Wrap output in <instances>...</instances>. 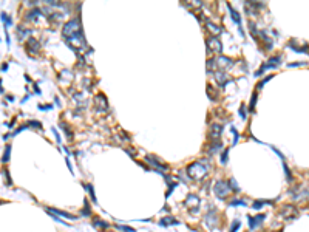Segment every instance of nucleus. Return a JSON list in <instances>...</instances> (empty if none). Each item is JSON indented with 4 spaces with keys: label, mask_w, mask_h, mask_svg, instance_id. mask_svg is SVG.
Returning a JSON list of instances; mask_svg holds the SVG:
<instances>
[{
    "label": "nucleus",
    "mask_w": 309,
    "mask_h": 232,
    "mask_svg": "<svg viewBox=\"0 0 309 232\" xmlns=\"http://www.w3.org/2000/svg\"><path fill=\"white\" fill-rule=\"evenodd\" d=\"M283 169H284V173H286V180H287V181H292L294 178H292V173H291V170H289L286 161H283Z\"/></svg>",
    "instance_id": "26"
},
{
    "label": "nucleus",
    "mask_w": 309,
    "mask_h": 232,
    "mask_svg": "<svg viewBox=\"0 0 309 232\" xmlns=\"http://www.w3.org/2000/svg\"><path fill=\"white\" fill-rule=\"evenodd\" d=\"M221 147H223V143H221L220 139H213L212 144L207 147V152H209V153H215V152H218Z\"/></svg>",
    "instance_id": "18"
},
{
    "label": "nucleus",
    "mask_w": 309,
    "mask_h": 232,
    "mask_svg": "<svg viewBox=\"0 0 309 232\" xmlns=\"http://www.w3.org/2000/svg\"><path fill=\"white\" fill-rule=\"evenodd\" d=\"M229 206H247V203L244 201V200H240V198H235V200H232L230 203H229Z\"/></svg>",
    "instance_id": "27"
},
{
    "label": "nucleus",
    "mask_w": 309,
    "mask_h": 232,
    "mask_svg": "<svg viewBox=\"0 0 309 232\" xmlns=\"http://www.w3.org/2000/svg\"><path fill=\"white\" fill-rule=\"evenodd\" d=\"M272 77H274V74H269L267 77H264V79H263V81H261V82H260V84L257 85V88H258V90H261V88H263V87L266 85V82H269V81H270Z\"/></svg>",
    "instance_id": "35"
},
{
    "label": "nucleus",
    "mask_w": 309,
    "mask_h": 232,
    "mask_svg": "<svg viewBox=\"0 0 309 232\" xmlns=\"http://www.w3.org/2000/svg\"><path fill=\"white\" fill-rule=\"evenodd\" d=\"M221 133H223V126L221 124H212L209 129V139H212V141L220 139Z\"/></svg>",
    "instance_id": "10"
},
{
    "label": "nucleus",
    "mask_w": 309,
    "mask_h": 232,
    "mask_svg": "<svg viewBox=\"0 0 309 232\" xmlns=\"http://www.w3.org/2000/svg\"><path fill=\"white\" fill-rule=\"evenodd\" d=\"M62 33H63V36H65L67 39L71 37V36H76V34L82 33V28H80V25H79V19H71L70 22H67V23L63 25Z\"/></svg>",
    "instance_id": "3"
},
{
    "label": "nucleus",
    "mask_w": 309,
    "mask_h": 232,
    "mask_svg": "<svg viewBox=\"0 0 309 232\" xmlns=\"http://www.w3.org/2000/svg\"><path fill=\"white\" fill-rule=\"evenodd\" d=\"M217 60L215 59H209V62H207V70L210 71V70H213V67H217V64H215Z\"/></svg>",
    "instance_id": "39"
},
{
    "label": "nucleus",
    "mask_w": 309,
    "mask_h": 232,
    "mask_svg": "<svg viewBox=\"0 0 309 232\" xmlns=\"http://www.w3.org/2000/svg\"><path fill=\"white\" fill-rule=\"evenodd\" d=\"M187 175L190 180L193 181H201L204 180L205 176L209 175V170H210V166L205 163V161H195L192 164L187 166Z\"/></svg>",
    "instance_id": "1"
},
{
    "label": "nucleus",
    "mask_w": 309,
    "mask_h": 232,
    "mask_svg": "<svg viewBox=\"0 0 309 232\" xmlns=\"http://www.w3.org/2000/svg\"><path fill=\"white\" fill-rule=\"evenodd\" d=\"M227 158H229V149H226L223 153H221V156H220V161H221V164L224 166V164H227Z\"/></svg>",
    "instance_id": "32"
},
{
    "label": "nucleus",
    "mask_w": 309,
    "mask_h": 232,
    "mask_svg": "<svg viewBox=\"0 0 309 232\" xmlns=\"http://www.w3.org/2000/svg\"><path fill=\"white\" fill-rule=\"evenodd\" d=\"M215 79H217V82L220 84V87H224L226 82H227V76H226L223 71H217V73H215Z\"/></svg>",
    "instance_id": "20"
},
{
    "label": "nucleus",
    "mask_w": 309,
    "mask_h": 232,
    "mask_svg": "<svg viewBox=\"0 0 309 232\" xmlns=\"http://www.w3.org/2000/svg\"><path fill=\"white\" fill-rule=\"evenodd\" d=\"M10 156H11V146L8 144L6 149H5V153H3V158H2V163H8V161H10Z\"/></svg>",
    "instance_id": "24"
},
{
    "label": "nucleus",
    "mask_w": 309,
    "mask_h": 232,
    "mask_svg": "<svg viewBox=\"0 0 309 232\" xmlns=\"http://www.w3.org/2000/svg\"><path fill=\"white\" fill-rule=\"evenodd\" d=\"M80 212H82L83 217H90V215H91V209H90V203H88V200L83 201V209H82Z\"/></svg>",
    "instance_id": "23"
},
{
    "label": "nucleus",
    "mask_w": 309,
    "mask_h": 232,
    "mask_svg": "<svg viewBox=\"0 0 309 232\" xmlns=\"http://www.w3.org/2000/svg\"><path fill=\"white\" fill-rule=\"evenodd\" d=\"M26 50H28V53H39L40 51V44L36 40V39H28V42H26Z\"/></svg>",
    "instance_id": "15"
},
{
    "label": "nucleus",
    "mask_w": 309,
    "mask_h": 232,
    "mask_svg": "<svg viewBox=\"0 0 309 232\" xmlns=\"http://www.w3.org/2000/svg\"><path fill=\"white\" fill-rule=\"evenodd\" d=\"M227 8H229V11H230V16H232L234 22H235L237 25H240V28H241V17H240L238 11H235V10H234V6H232V5H229V3H227Z\"/></svg>",
    "instance_id": "19"
},
{
    "label": "nucleus",
    "mask_w": 309,
    "mask_h": 232,
    "mask_svg": "<svg viewBox=\"0 0 309 232\" xmlns=\"http://www.w3.org/2000/svg\"><path fill=\"white\" fill-rule=\"evenodd\" d=\"M40 13H42V11H40V10H37V8H36V10H31V11L26 14V20H31V22H34V20H36V19L40 16Z\"/></svg>",
    "instance_id": "22"
},
{
    "label": "nucleus",
    "mask_w": 309,
    "mask_h": 232,
    "mask_svg": "<svg viewBox=\"0 0 309 232\" xmlns=\"http://www.w3.org/2000/svg\"><path fill=\"white\" fill-rule=\"evenodd\" d=\"M28 126H31V127H36V129H42V124H40L39 121H30V122H28Z\"/></svg>",
    "instance_id": "40"
},
{
    "label": "nucleus",
    "mask_w": 309,
    "mask_h": 232,
    "mask_svg": "<svg viewBox=\"0 0 309 232\" xmlns=\"http://www.w3.org/2000/svg\"><path fill=\"white\" fill-rule=\"evenodd\" d=\"M240 226H241V221H240V220H234V221H232V224H230V229H229V232H237V230L240 229Z\"/></svg>",
    "instance_id": "28"
},
{
    "label": "nucleus",
    "mask_w": 309,
    "mask_h": 232,
    "mask_svg": "<svg viewBox=\"0 0 309 232\" xmlns=\"http://www.w3.org/2000/svg\"><path fill=\"white\" fill-rule=\"evenodd\" d=\"M112 224L110 223H107V221H104V220H100L99 217H93V227H96L97 230H105V229H108Z\"/></svg>",
    "instance_id": "13"
},
{
    "label": "nucleus",
    "mask_w": 309,
    "mask_h": 232,
    "mask_svg": "<svg viewBox=\"0 0 309 232\" xmlns=\"http://www.w3.org/2000/svg\"><path fill=\"white\" fill-rule=\"evenodd\" d=\"M274 203H275L274 200H258V201H254V203H252V209L260 210L263 206H266V204H274Z\"/></svg>",
    "instance_id": "17"
},
{
    "label": "nucleus",
    "mask_w": 309,
    "mask_h": 232,
    "mask_svg": "<svg viewBox=\"0 0 309 232\" xmlns=\"http://www.w3.org/2000/svg\"><path fill=\"white\" fill-rule=\"evenodd\" d=\"M145 161L150 164V166H153L158 172H164V170H169V166L165 164V163H162L158 156H155V155H145Z\"/></svg>",
    "instance_id": "6"
},
{
    "label": "nucleus",
    "mask_w": 309,
    "mask_h": 232,
    "mask_svg": "<svg viewBox=\"0 0 309 232\" xmlns=\"http://www.w3.org/2000/svg\"><path fill=\"white\" fill-rule=\"evenodd\" d=\"M176 187H178V184H176V183H172V184L169 186V190L165 192V198H169V197L172 195V192H173V190H175Z\"/></svg>",
    "instance_id": "36"
},
{
    "label": "nucleus",
    "mask_w": 309,
    "mask_h": 232,
    "mask_svg": "<svg viewBox=\"0 0 309 232\" xmlns=\"http://www.w3.org/2000/svg\"><path fill=\"white\" fill-rule=\"evenodd\" d=\"M184 204L189 207V210L190 212H193V213H196L198 210H199V206H201V200L196 197V195H193V193H190L189 197H187V200L184 201Z\"/></svg>",
    "instance_id": "7"
},
{
    "label": "nucleus",
    "mask_w": 309,
    "mask_h": 232,
    "mask_svg": "<svg viewBox=\"0 0 309 232\" xmlns=\"http://www.w3.org/2000/svg\"><path fill=\"white\" fill-rule=\"evenodd\" d=\"M238 114H240V118H241V119H246L247 113H246V108H244V105H241V107H240V113H238Z\"/></svg>",
    "instance_id": "38"
},
{
    "label": "nucleus",
    "mask_w": 309,
    "mask_h": 232,
    "mask_svg": "<svg viewBox=\"0 0 309 232\" xmlns=\"http://www.w3.org/2000/svg\"><path fill=\"white\" fill-rule=\"evenodd\" d=\"M204 221H205V224H207L209 229H213L217 226V210H213V209L209 210L204 217Z\"/></svg>",
    "instance_id": "11"
},
{
    "label": "nucleus",
    "mask_w": 309,
    "mask_h": 232,
    "mask_svg": "<svg viewBox=\"0 0 309 232\" xmlns=\"http://www.w3.org/2000/svg\"><path fill=\"white\" fill-rule=\"evenodd\" d=\"M3 175H5V181L8 183V186H11L13 181H11V178H10V172H8V170H3Z\"/></svg>",
    "instance_id": "41"
},
{
    "label": "nucleus",
    "mask_w": 309,
    "mask_h": 232,
    "mask_svg": "<svg viewBox=\"0 0 309 232\" xmlns=\"http://www.w3.org/2000/svg\"><path fill=\"white\" fill-rule=\"evenodd\" d=\"M213 192H215L217 198H220V200H226V198L229 197V193L232 192L229 181H227V180H218V181L213 184Z\"/></svg>",
    "instance_id": "2"
},
{
    "label": "nucleus",
    "mask_w": 309,
    "mask_h": 232,
    "mask_svg": "<svg viewBox=\"0 0 309 232\" xmlns=\"http://www.w3.org/2000/svg\"><path fill=\"white\" fill-rule=\"evenodd\" d=\"M0 204H3V201H2V200H0Z\"/></svg>",
    "instance_id": "43"
},
{
    "label": "nucleus",
    "mask_w": 309,
    "mask_h": 232,
    "mask_svg": "<svg viewBox=\"0 0 309 232\" xmlns=\"http://www.w3.org/2000/svg\"><path fill=\"white\" fill-rule=\"evenodd\" d=\"M45 210L51 215V217H65V218H70V220H76L77 217L73 215V213H68V212H63L60 209H54V207H45Z\"/></svg>",
    "instance_id": "8"
},
{
    "label": "nucleus",
    "mask_w": 309,
    "mask_h": 232,
    "mask_svg": "<svg viewBox=\"0 0 309 232\" xmlns=\"http://www.w3.org/2000/svg\"><path fill=\"white\" fill-rule=\"evenodd\" d=\"M301 65H306V62H292V64H287V67H301Z\"/></svg>",
    "instance_id": "42"
},
{
    "label": "nucleus",
    "mask_w": 309,
    "mask_h": 232,
    "mask_svg": "<svg viewBox=\"0 0 309 232\" xmlns=\"http://www.w3.org/2000/svg\"><path fill=\"white\" fill-rule=\"evenodd\" d=\"M257 97H258V94H257V93H254V94H252V97H250V105H249V111H254V110H255Z\"/></svg>",
    "instance_id": "31"
},
{
    "label": "nucleus",
    "mask_w": 309,
    "mask_h": 232,
    "mask_svg": "<svg viewBox=\"0 0 309 232\" xmlns=\"http://www.w3.org/2000/svg\"><path fill=\"white\" fill-rule=\"evenodd\" d=\"M229 184H232V187H230V189H232L234 192H240V190H241V189L238 187V184L235 183V180H234V178H230V180H229Z\"/></svg>",
    "instance_id": "37"
},
{
    "label": "nucleus",
    "mask_w": 309,
    "mask_h": 232,
    "mask_svg": "<svg viewBox=\"0 0 309 232\" xmlns=\"http://www.w3.org/2000/svg\"><path fill=\"white\" fill-rule=\"evenodd\" d=\"M60 127L63 129V132H65V135L68 136V139H73V132L70 130V127H67V124H63V122L60 124Z\"/></svg>",
    "instance_id": "34"
},
{
    "label": "nucleus",
    "mask_w": 309,
    "mask_h": 232,
    "mask_svg": "<svg viewBox=\"0 0 309 232\" xmlns=\"http://www.w3.org/2000/svg\"><path fill=\"white\" fill-rule=\"evenodd\" d=\"M247 220H249V227H250V229H257V227L261 226V223L266 220V213H258V215H255V217L249 215Z\"/></svg>",
    "instance_id": "9"
},
{
    "label": "nucleus",
    "mask_w": 309,
    "mask_h": 232,
    "mask_svg": "<svg viewBox=\"0 0 309 232\" xmlns=\"http://www.w3.org/2000/svg\"><path fill=\"white\" fill-rule=\"evenodd\" d=\"M178 224H181L175 217H172V215H167V217H164V218H161L159 220V226H178Z\"/></svg>",
    "instance_id": "14"
},
{
    "label": "nucleus",
    "mask_w": 309,
    "mask_h": 232,
    "mask_svg": "<svg viewBox=\"0 0 309 232\" xmlns=\"http://www.w3.org/2000/svg\"><path fill=\"white\" fill-rule=\"evenodd\" d=\"M115 227H116L118 230H122V232H136L133 227H130V226H124V224H115Z\"/></svg>",
    "instance_id": "25"
},
{
    "label": "nucleus",
    "mask_w": 309,
    "mask_h": 232,
    "mask_svg": "<svg viewBox=\"0 0 309 232\" xmlns=\"http://www.w3.org/2000/svg\"><path fill=\"white\" fill-rule=\"evenodd\" d=\"M207 96H209L212 101H217V99H218V94L213 93V87H212V85H207Z\"/></svg>",
    "instance_id": "30"
},
{
    "label": "nucleus",
    "mask_w": 309,
    "mask_h": 232,
    "mask_svg": "<svg viewBox=\"0 0 309 232\" xmlns=\"http://www.w3.org/2000/svg\"><path fill=\"white\" fill-rule=\"evenodd\" d=\"M30 33H31V30H23V28H20V27L17 28V36H19L20 39H23V37H25L26 34H30Z\"/></svg>",
    "instance_id": "33"
},
{
    "label": "nucleus",
    "mask_w": 309,
    "mask_h": 232,
    "mask_svg": "<svg viewBox=\"0 0 309 232\" xmlns=\"http://www.w3.org/2000/svg\"><path fill=\"white\" fill-rule=\"evenodd\" d=\"M207 28H209L212 33H215V34H220V33H221V28H220L218 25H213V23H210V22H207Z\"/></svg>",
    "instance_id": "29"
},
{
    "label": "nucleus",
    "mask_w": 309,
    "mask_h": 232,
    "mask_svg": "<svg viewBox=\"0 0 309 232\" xmlns=\"http://www.w3.org/2000/svg\"><path fill=\"white\" fill-rule=\"evenodd\" d=\"M280 62H281V56H272V57H269L267 59V62L255 73V76H261L266 70H270V68H278V65H280Z\"/></svg>",
    "instance_id": "5"
},
{
    "label": "nucleus",
    "mask_w": 309,
    "mask_h": 232,
    "mask_svg": "<svg viewBox=\"0 0 309 232\" xmlns=\"http://www.w3.org/2000/svg\"><path fill=\"white\" fill-rule=\"evenodd\" d=\"M96 110H97L99 113H102V111L107 110V97L102 94V93H99V94L96 96Z\"/></svg>",
    "instance_id": "12"
},
{
    "label": "nucleus",
    "mask_w": 309,
    "mask_h": 232,
    "mask_svg": "<svg viewBox=\"0 0 309 232\" xmlns=\"http://www.w3.org/2000/svg\"><path fill=\"white\" fill-rule=\"evenodd\" d=\"M85 190L88 192V195H90V200L93 201V204H96V203H97V200H96V193H94L93 184H85Z\"/></svg>",
    "instance_id": "21"
},
{
    "label": "nucleus",
    "mask_w": 309,
    "mask_h": 232,
    "mask_svg": "<svg viewBox=\"0 0 309 232\" xmlns=\"http://www.w3.org/2000/svg\"><path fill=\"white\" fill-rule=\"evenodd\" d=\"M217 60V67H221V68H227V67H230L232 65V59H229V57H224V56H220L218 59H215Z\"/></svg>",
    "instance_id": "16"
},
{
    "label": "nucleus",
    "mask_w": 309,
    "mask_h": 232,
    "mask_svg": "<svg viewBox=\"0 0 309 232\" xmlns=\"http://www.w3.org/2000/svg\"><path fill=\"white\" fill-rule=\"evenodd\" d=\"M205 47H207L209 53H221L223 51V44L217 36H210L207 40H205Z\"/></svg>",
    "instance_id": "4"
}]
</instances>
